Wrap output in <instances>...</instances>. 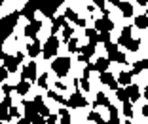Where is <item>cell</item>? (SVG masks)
<instances>
[{
    "label": "cell",
    "instance_id": "6da1fadb",
    "mask_svg": "<svg viewBox=\"0 0 148 124\" xmlns=\"http://www.w3.org/2000/svg\"><path fill=\"white\" fill-rule=\"evenodd\" d=\"M55 50H57V40L53 38V40H49V42H48V50H46V55H49V53H55Z\"/></svg>",
    "mask_w": 148,
    "mask_h": 124
},
{
    "label": "cell",
    "instance_id": "7a4b0ae2",
    "mask_svg": "<svg viewBox=\"0 0 148 124\" xmlns=\"http://www.w3.org/2000/svg\"><path fill=\"white\" fill-rule=\"evenodd\" d=\"M65 67L69 69V59H59V61L55 63V69H57L59 73H63V69H65Z\"/></svg>",
    "mask_w": 148,
    "mask_h": 124
}]
</instances>
